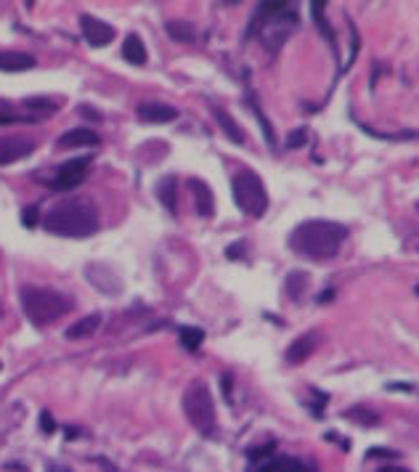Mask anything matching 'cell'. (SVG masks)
Instances as JSON below:
<instances>
[{
	"label": "cell",
	"mask_w": 419,
	"mask_h": 472,
	"mask_svg": "<svg viewBox=\"0 0 419 472\" xmlns=\"http://www.w3.org/2000/svg\"><path fill=\"white\" fill-rule=\"evenodd\" d=\"M231 194L236 207L250 218H263L268 210V191H266L261 176L252 170H239L231 178Z\"/></svg>",
	"instance_id": "277c9868"
},
{
	"label": "cell",
	"mask_w": 419,
	"mask_h": 472,
	"mask_svg": "<svg viewBox=\"0 0 419 472\" xmlns=\"http://www.w3.org/2000/svg\"><path fill=\"white\" fill-rule=\"evenodd\" d=\"M221 380H223V396H226V401H228V403H231V374H223V377H221Z\"/></svg>",
	"instance_id": "1f68e13d"
},
{
	"label": "cell",
	"mask_w": 419,
	"mask_h": 472,
	"mask_svg": "<svg viewBox=\"0 0 419 472\" xmlns=\"http://www.w3.org/2000/svg\"><path fill=\"white\" fill-rule=\"evenodd\" d=\"M165 29H168V35L173 37L176 43H194L196 40V32L188 21H178V19H173V21L165 24Z\"/></svg>",
	"instance_id": "d6986e66"
},
{
	"label": "cell",
	"mask_w": 419,
	"mask_h": 472,
	"mask_svg": "<svg viewBox=\"0 0 419 472\" xmlns=\"http://www.w3.org/2000/svg\"><path fill=\"white\" fill-rule=\"evenodd\" d=\"M306 136H308V130H306V128L292 130V133H289V139H287V146H289V149L303 146V144H306Z\"/></svg>",
	"instance_id": "f1b7e54d"
},
{
	"label": "cell",
	"mask_w": 419,
	"mask_h": 472,
	"mask_svg": "<svg viewBox=\"0 0 419 472\" xmlns=\"http://www.w3.org/2000/svg\"><path fill=\"white\" fill-rule=\"evenodd\" d=\"M138 117L143 122H154V125H165V122H176L178 120V109L170 106V104H141L138 106Z\"/></svg>",
	"instance_id": "8fae6325"
},
{
	"label": "cell",
	"mask_w": 419,
	"mask_h": 472,
	"mask_svg": "<svg viewBox=\"0 0 419 472\" xmlns=\"http://www.w3.org/2000/svg\"><path fill=\"white\" fill-rule=\"evenodd\" d=\"M21 311L29 318V324L35 326H48L59 321L61 316L72 311V297H66L59 289L48 287H35V284H24L19 289Z\"/></svg>",
	"instance_id": "3957f363"
},
{
	"label": "cell",
	"mask_w": 419,
	"mask_h": 472,
	"mask_svg": "<svg viewBox=\"0 0 419 472\" xmlns=\"http://www.w3.org/2000/svg\"><path fill=\"white\" fill-rule=\"evenodd\" d=\"M99 326H101V316L91 313V316H85V318H80V321H75V324L69 326V329H66V337H69V340H83V337H91Z\"/></svg>",
	"instance_id": "e0dca14e"
},
{
	"label": "cell",
	"mask_w": 419,
	"mask_h": 472,
	"mask_svg": "<svg viewBox=\"0 0 419 472\" xmlns=\"http://www.w3.org/2000/svg\"><path fill=\"white\" fill-rule=\"evenodd\" d=\"M122 59L133 66H143L146 64V46L141 43L138 35H128L125 43H122Z\"/></svg>",
	"instance_id": "2e32d148"
},
{
	"label": "cell",
	"mask_w": 419,
	"mask_h": 472,
	"mask_svg": "<svg viewBox=\"0 0 419 472\" xmlns=\"http://www.w3.org/2000/svg\"><path fill=\"white\" fill-rule=\"evenodd\" d=\"M54 472H59V470H54ZM61 472H64V470H61Z\"/></svg>",
	"instance_id": "d590c367"
},
{
	"label": "cell",
	"mask_w": 419,
	"mask_h": 472,
	"mask_svg": "<svg viewBox=\"0 0 419 472\" xmlns=\"http://www.w3.org/2000/svg\"><path fill=\"white\" fill-rule=\"evenodd\" d=\"M348 239V229L335 221H306L289 234V250L308 260L335 258Z\"/></svg>",
	"instance_id": "7a4b0ae2"
},
{
	"label": "cell",
	"mask_w": 419,
	"mask_h": 472,
	"mask_svg": "<svg viewBox=\"0 0 419 472\" xmlns=\"http://www.w3.org/2000/svg\"><path fill=\"white\" fill-rule=\"evenodd\" d=\"M345 417L350 419V422H358V425H377V414H372V408H363V406L345 411Z\"/></svg>",
	"instance_id": "cb8c5ba5"
},
{
	"label": "cell",
	"mask_w": 419,
	"mask_h": 472,
	"mask_svg": "<svg viewBox=\"0 0 419 472\" xmlns=\"http://www.w3.org/2000/svg\"><path fill=\"white\" fill-rule=\"evenodd\" d=\"M35 151V141L24 136H0V165H11L29 157Z\"/></svg>",
	"instance_id": "9c48e42d"
},
{
	"label": "cell",
	"mask_w": 419,
	"mask_h": 472,
	"mask_svg": "<svg viewBox=\"0 0 419 472\" xmlns=\"http://www.w3.org/2000/svg\"><path fill=\"white\" fill-rule=\"evenodd\" d=\"M210 111H213L215 122L223 128V133L233 141V144H244V130L239 128V122L233 120V117H228V111L221 109V106H215V104L210 106Z\"/></svg>",
	"instance_id": "9a60e30c"
},
{
	"label": "cell",
	"mask_w": 419,
	"mask_h": 472,
	"mask_svg": "<svg viewBox=\"0 0 419 472\" xmlns=\"http://www.w3.org/2000/svg\"><path fill=\"white\" fill-rule=\"evenodd\" d=\"M101 136L91 128H75L66 130L64 136L56 141V149H85V146H99Z\"/></svg>",
	"instance_id": "30bf717a"
},
{
	"label": "cell",
	"mask_w": 419,
	"mask_h": 472,
	"mask_svg": "<svg viewBox=\"0 0 419 472\" xmlns=\"http://www.w3.org/2000/svg\"><path fill=\"white\" fill-rule=\"evenodd\" d=\"M417 295H419V284H417Z\"/></svg>",
	"instance_id": "e575fe53"
},
{
	"label": "cell",
	"mask_w": 419,
	"mask_h": 472,
	"mask_svg": "<svg viewBox=\"0 0 419 472\" xmlns=\"http://www.w3.org/2000/svg\"><path fill=\"white\" fill-rule=\"evenodd\" d=\"M311 9H313V19L318 21V27H321V32H324L332 43H335V37H332V32H329V24L324 21V3H311Z\"/></svg>",
	"instance_id": "4316f807"
},
{
	"label": "cell",
	"mask_w": 419,
	"mask_h": 472,
	"mask_svg": "<svg viewBox=\"0 0 419 472\" xmlns=\"http://www.w3.org/2000/svg\"><path fill=\"white\" fill-rule=\"evenodd\" d=\"M242 241H239V244H236V247H228V250H226V258H239V252H242Z\"/></svg>",
	"instance_id": "d6a6232c"
},
{
	"label": "cell",
	"mask_w": 419,
	"mask_h": 472,
	"mask_svg": "<svg viewBox=\"0 0 419 472\" xmlns=\"http://www.w3.org/2000/svg\"><path fill=\"white\" fill-rule=\"evenodd\" d=\"M261 472H308L306 464L298 462V459H289V456H279V459H273L263 467Z\"/></svg>",
	"instance_id": "7402d4cb"
},
{
	"label": "cell",
	"mask_w": 419,
	"mask_h": 472,
	"mask_svg": "<svg viewBox=\"0 0 419 472\" xmlns=\"http://www.w3.org/2000/svg\"><path fill=\"white\" fill-rule=\"evenodd\" d=\"M21 221H24V226H27V229H35V226L40 223V210L35 207V204L24 207V215H21Z\"/></svg>",
	"instance_id": "83f0119b"
},
{
	"label": "cell",
	"mask_w": 419,
	"mask_h": 472,
	"mask_svg": "<svg viewBox=\"0 0 419 472\" xmlns=\"http://www.w3.org/2000/svg\"><path fill=\"white\" fill-rule=\"evenodd\" d=\"M188 189L194 191V202H196V213L202 215V218H210L215 213V196H213V189L202 181V178H188Z\"/></svg>",
	"instance_id": "7c38bea8"
},
{
	"label": "cell",
	"mask_w": 419,
	"mask_h": 472,
	"mask_svg": "<svg viewBox=\"0 0 419 472\" xmlns=\"http://www.w3.org/2000/svg\"><path fill=\"white\" fill-rule=\"evenodd\" d=\"M176 186H178V181H176L173 176L162 178V181H159V186H157L159 202L168 207V213H170V215H176V213H178V207H176Z\"/></svg>",
	"instance_id": "ac0fdd59"
},
{
	"label": "cell",
	"mask_w": 419,
	"mask_h": 472,
	"mask_svg": "<svg viewBox=\"0 0 419 472\" xmlns=\"http://www.w3.org/2000/svg\"><path fill=\"white\" fill-rule=\"evenodd\" d=\"M88 167H91V157L69 159V162H64L61 167H56L54 178H46V186L56 189V191H69V189H75V186L83 184Z\"/></svg>",
	"instance_id": "8992f818"
},
{
	"label": "cell",
	"mask_w": 419,
	"mask_h": 472,
	"mask_svg": "<svg viewBox=\"0 0 419 472\" xmlns=\"http://www.w3.org/2000/svg\"><path fill=\"white\" fill-rule=\"evenodd\" d=\"M40 223L54 236L85 239L99 231V207L91 196H66L59 199Z\"/></svg>",
	"instance_id": "6da1fadb"
},
{
	"label": "cell",
	"mask_w": 419,
	"mask_h": 472,
	"mask_svg": "<svg viewBox=\"0 0 419 472\" xmlns=\"http://www.w3.org/2000/svg\"><path fill=\"white\" fill-rule=\"evenodd\" d=\"M380 472H409V470H403V467H385V470Z\"/></svg>",
	"instance_id": "836d02e7"
},
{
	"label": "cell",
	"mask_w": 419,
	"mask_h": 472,
	"mask_svg": "<svg viewBox=\"0 0 419 472\" xmlns=\"http://www.w3.org/2000/svg\"><path fill=\"white\" fill-rule=\"evenodd\" d=\"M205 343V332L199 326H181V345L186 348L188 353H196Z\"/></svg>",
	"instance_id": "44dd1931"
},
{
	"label": "cell",
	"mask_w": 419,
	"mask_h": 472,
	"mask_svg": "<svg viewBox=\"0 0 419 472\" xmlns=\"http://www.w3.org/2000/svg\"><path fill=\"white\" fill-rule=\"evenodd\" d=\"M85 276H88V281H91L99 292H104V295H120L122 292L120 273L114 268H109L106 263H88V266H85Z\"/></svg>",
	"instance_id": "52a82bcc"
},
{
	"label": "cell",
	"mask_w": 419,
	"mask_h": 472,
	"mask_svg": "<svg viewBox=\"0 0 419 472\" xmlns=\"http://www.w3.org/2000/svg\"><path fill=\"white\" fill-rule=\"evenodd\" d=\"M21 104L32 111H40V117H51V114H56L59 106H61L59 101H54V99H43V96H29V99H24Z\"/></svg>",
	"instance_id": "ffe728a7"
},
{
	"label": "cell",
	"mask_w": 419,
	"mask_h": 472,
	"mask_svg": "<svg viewBox=\"0 0 419 472\" xmlns=\"http://www.w3.org/2000/svg\"><path fill=\"white\" fill-rule=\"evenodd\" d=\"M0 369H3V366H0Z\"/></svg>",
	"instance_id": "8d00e7d4"
},
{
	"label": "cell",
	"mask_w": 419,
	"mask_h": 472,
	"mask_svg": "<svg viewBox=\"0 0 419 472\" xmlns=\"http://www.w3.org/2000/svg\"><path fill=\"white\" fill-rule=\"evenodd\" d=\"M80 29H83V37L88 40L91 48H104L114 40L112 24H106V21L91 16V14H83V16H80Z\"/></svg>",
	"instance_id": "ba28073f"
},
{
	"label": "cell",
	"mask_w": 419,
	"mask_h": 472,
	"mask_svg": "<svg viewBox=\"0 0 419 472\" xmlns=\"http://www.w3.org/2000/svg\"><path fill=\"white\" fill-rule=\"evenodd\" d=\"M306 287H308V273H303V271H292V273L287 276V295L292 297V300H300Z\"/></svg>",
	"instance_id": "603a6c76"
},
{
	"label": "cell",
	"mask_w": 419,
	"mask_h": 472,
	"mask_svg": "<svg viewBox=\"0 0 419 472\" xmlns=\"http://www.w3.org/2000/svg\"><path fill=\"white\" fill-rule=\"evenodd\" d=\"M35 64V56L21 51H0V72H27Z\"/></svg>",
	"instance_id": "4fadbf2b"
},
{
	"label": "cell",
	"mask_w": 419,
	"mask_h": 472,
	"mask_svg": "<svg viewBox=\"0 0 419 472\" xmlns=\"http://www.w3.org/2000/svg\"><path fill=\"white\" fill-rule=\"evenodd\" d=\"M77 111H80L83 117H88V120H101V114H99L94 106H88V104H80V106H77Z\"/></svg>",
	"instance_id": "4dcf8cb0"
},
{
	"label": "cell",
	"mask_w": 419,
	"mask_h": 472,
	"mask_svg": "<svg viewBox=\"0 0 419 472\" xmlns=\"http://www.w3.org/2000/svg\"><path fill=\"white\" fill-rule=\"evenodd\" d=\"M40 427H43V433H56V425H54V419H51V414L48 411H40Z\"/></svg>",
	"instance_id": "f546056e"
},
{
	"label": "cell",
	"mask_w": 419,
	"mask_h": 472,
	"mask_svg": "<svg viewBox=\"0 0 419 472\" xmlns=\"http://www.w3.org/2000/svg\"><path fill=\"white\" fill-rule=\"evenodd\" d=\"M40 114H14V111H0V125H11V122H38Z\"/></svg>",
	"instance_id": "d4e9b609"
},
{
	"label": "cell",
	"mask_w": 419,
	"mask_h": 472,
	"mask_svg": "<svg viewBox=\"0 0 419 472\" xmlns=\"http://www.w3.org/2000/svg\"><path fill=\"white\" fill-rule=\"evenodd\" d=\"M316 334L311 332V334H303V337H298L295 343L289 345L287 348V361L289 363H303L313 353V348H316Z\"/></svg>",
	"instance_id": "5bb4252c"
},
{
	"label": "cell",
	"mask_w": 419,
	"mask_h": 472,
	"mask_svg": "<svg viewBox=\"0 0 419 472\" xmlns=\"http://www.w3.org/2000/svg\"><path fill=\"white\" fill-rule=\"evenodd\" d=\"M250 104H252V101H250ZM252 109H255V114H258V122H261L263 133H266V144H268V146L273 149V146H276V136H273V128H271V122L266 120V114H263V111L258 109L255 104H252Z\"/></svg>",
	"instance_id": "484cf974"
},
{
	"label": "cell",
	"mask_w": 419,
	"mask_h": 472,
	"mask_svg": "<svg viewBox=\"0 0 419 472\" xmlns=\"http://www.w3.org/2000/svg\"><path fill=\"white\" fill-rule=\"evenodd\" d=\"M183 414H186L188 425L196 427L199 433L210 436L215 430V401L207 382H188L186 393H183Z\"/></svg>",
	"instance_id": "5b68a950"
}]
</instances>
